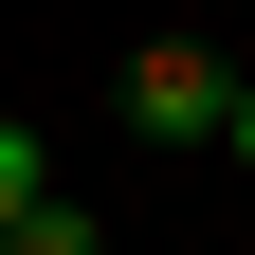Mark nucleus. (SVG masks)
Segmentation results:
<instances>
[{"mask_svg": "<svg viewBox=\"0 0 255 255\" xmlns=\"http://www.w3.org/2000/svg\"><path fill=\"white\" fill-rule=\"evenodd\" d=\"M37 182H55V164H37V128H18V110H0V219H18V201H37Z\"/></svg>", "mask_w": 255, "mask_h": 255, "instance_id": "7ed1b4c3", "label": "nucleus"}, {"mask_svg": "<svg viewBox=\"0 0 255 255\" xmlns=\"http://www.w3.org/2000/svg\"><path fill=\"white\" fill-rule=\"evenodd\" d=\"M219 146H237V164H255V73H237V110H219Z\"/></svg>", "mask_w": 255, "mask_h": 255, "instance_id": "20e7f679", "label": "nucleus"}, {"mask_svg": "<svg viewBox=\"0 0 255 255\" xmlns=\"http://www.w3.org/2000/svg\"><path fill=\"white\" fill-rule=\"evenodd\" d=\"M0 255H91V201H55V182H37V201L0 219Z\"/></svg>", "mask_w": 255, "mask_h": 255, "instance_id": "f03ea898", "label": "nucleus"}, {"mask_svg": "<svg viewBox=\"0 0 255 255\" xmlns=\"http://www.w3.org/2000/svg\"><path fill=\"white\" fill-rule=\"evenodd\" d=\"M219 110H237V55H201V37H146L128 55V128H146V146H219Z\"/></svg>", "mask_w": 255, "mask_h": 255, "instance_id": "f257e3e1", "label": "nucleus"}]
</instances>
